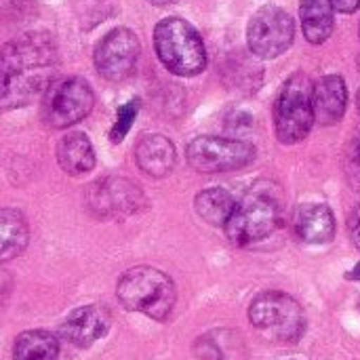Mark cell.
Returning <instances> with one entry per match:
<instances>
[{
  "mask_svg": "<svg viewBox=\"0 0 360 360\" xmlns=\"http://www.w3.org/2000/svg\"><path fill=\"white\" fill-rule=\"evenodd\" d=\"M154 46L162 65L177 76H196L207 65L200 34L184 19H162L154 30Z\"/></svg>",
  "mask_w": 360,
  "mask_h": 360,
  "instance_id": "3957f363",
  "label": "cell"
},
{
  "mask_svg": "<svg viewBox=\"0 0 360 360\" xmlns=\"http://www.w3.org/2000/svg\"><path fill=\"white\" fill-rule=\"evenodd\" d=\"M344 171L348 177V184L360 192V137L352 139L348 150H346V158H344Z\"/></svg>",
  "mask_w": 360,
  "mask_h": 360,
  "instance_id": "7402d4cb",
  "label": "cell"
},
{
  "mask_svg": "<svg viewBox=\"0 0 360 360\" xmlns=\"http://www.w3.org/2000/svg\"><path fill=\"white\" fill-rule=\"evenodd\" d=\"M141 190L120 177H105L86 188V207L97 217L120 219L137 213L143 207Z\"/></svg>",
  "mask_w": 360,
  "mask_h": 360,
  "instance_id": "30bf717a",
  "label": "cell"
},
{
  "mask_svg": "<svg viewBox=\"0 0 360 360\" xmlns=\"http://www.w3.org/2000/svg\"><path fill=\"white\" fill-rule=\"evenodd\" d=\"M139 169L152 177H165L175 167V148L165 135H143L135 146Z\"/></svg>",
  "mask_w": 360,
  "mask_h": 360,
  "instance_id": "9a60e30c",
  "label": "cell"
},
{
  "mask_svg": "<svg viewBox=\"0 0 360 360\" xmlns=\"http://www.w3.org/2000/svg\"><path fill=\"white\" fill-rule=\"evenodd\" d=\"M137 112H139V99H131L129 103H124V105L118 108V112H116V122H114V127H112V131H110V139H112L114 143H120V141L124 139V135L129 133L131 122L135 120Z\"/></svg>",
  "mask_w": 360,
  "mask_h": 360,
  "instance_id": "44dd1931",
  "label": "cell"
},
{
  "mask_svg": "<svg viewBox=\"0 0 360 360\" xmlns=\"http://www.w3.org/2000/svg\"><path fill=\"white\" fill-rule=\"evenodd\" d=\"M110 314L101 306H82L61 323V338L76 348H89L108 333Z\"/></svg>",
  "mask_w": 360,
  "mask_h": 360,
  "instance_id": "7c38bea8",
  "label": "cell"
},
{
  "mask_svg": "<svg viewBox=\"0 0 360 360\" xmlns=\"http://www.w3.org/2000/svg\"><path fill=\"white\" fill-rule=\"evenodd\" d=\"M137 59L139 38L127 27L108 32L95 49V68L103 78L112 82L129 78L137 65Z\"/></svg>",
  "mask_w": 360,
  "mask_h": 360,
  "instance_id": "8fae6325",
  "label": "cell"
},
{
  "mask_svg": "<svg viewBox=\"0 0 360 360\" xmlns=\"http://www.w3.org/2000/svg\"><path fill=\"white\" fill-rule=\"evenodd\" d=\"M356 103H359V112H360V91H359V95H356Z\"/></svg>",
  "mask_w": 360,
  "mask_h": 360,
  "instance_id": "4316f807",
  "label": "cell"
},
{
  "mask_svg": "<svg viewBox=\"0 0 360 360\" xmlns=\"http://www.w3.org/2000/svg\"><path fill=\"white\" fill-rule=\"evenodd\" d=\"M249 321L259 335L276 344H295L306 331L304 308L283 291H266L251 302Z\"/></svg>",
  "mask_w": 360,
  "mask_h": 360,
  "instance_id": "277c9868",
  "label": "cell"
},
{
  "mask_svg": "<svg viewBox=\"0 0 360 360\" xmlns=\"http://www.w3.org/2000/svg\"><path fill=\"white\" fill-rule=\"evenodd\" d=\"M348 230H350V238L356 245V249L360 251V205L350 213L348 217Z\"/></svg>",
  "mask_w": 360,
  "mask_h": 360,
  "instance_id": "603a6c76",
  "label": "cell"
},
{
  "mask_svg": "<svg viewBox=\"0 0 360 360\" xmlns=\"http://www.w3.org/2000/svg\"><path fill=\"white\" fill-rule=\"evenodd\" d=\"M30 230L25 217L17 209L0 211V259L8 262L27 247Z\"/></svg>",
  "mask_w": 360,
  "mask_h": 360,
  "instance_id": "ac0fdd59",
  "label": "cell"
},
{
  "mask_svg": "<svg viewBox=\"0 0 360 360\" xmlns=\"http://www.w3.org/2000/svg\"><path fill=\"white\" fill-rule=\"evenodd\" d=\"M312 91L314 86L310 84V78L306 74L291 76L281 89L274 105V127L276 137L283 143H297L310 133L316 120Z\"/></svg>",
  "mask_w": 360,
  "mask_h": 360,
  "instance_id": "5b68a950",
  "label": "cell"
},
{
  "mask_svg": "<svg viewBox=\"0 0 360 360\" xmlns=\"http://www.w3.org/2000/svg\"><path fill=\"white\" fill-rule=\"evenodd\" d=\"M148 2H152V4H156V6H167V4H175V2H179V0H148Z\"/></svg>",
  "mask_w": 360,
  "mask_h": 360,
  "instance_id": "d4e9b609",
  "label": "cell"
},
{
  "mask_svg": "<svg viewBox=\"0 0 360 360\" xmlns=\"http://www.w3.org/2000/svg\"><path fill=\"white\" fill-rule=\"evenodd\" d=\"M295 36L293 19L281 6H262L249 21L247 40L249 49L264 59H274L283 55Z\"/></svg>",
  "mask_w": 360,
  "mask_h": 360,
  "instance_id": "9c48e42d",
  "label": "cell"
},
{
  "mask_svg": "<svg viewBox=\"0 0 360 360\" xmlns=\"http://www.w3.org/2000/svg\"><path fill=\"white\" fill-rule=\"evenodd\" d=\"M116 297L131 312H141L154 321H165L175 308L177 293L169 274L150 266H139L120 276Z\"/></svg>",
  "mask_w": 360,
  "mask_h": 360,
  "instance_id": "7a4b0ae2",
  "label": "cell"
},
{
  "mask_svg": "<svg viewBox=\"0 0 360 360\" xmlns=\"http://www.w3.org/2000/svg\"><path fill=\"white\" fill-rule=\"evenodd\" d=\"M348 103V89L342 76H325L314 84L312 105L321 124H335L344 118Z\"/></svg>",
  "mask_w": 360,
  "mask_h": 360,
  "instance_id": "5bb4252c",
  "label": "cell"
},
{
  "mask_svg": "<svg viewBox=\"0 0 360 360\" xmlns=\"http://www.w3.org/2000/svg\"><path fill=\"white\" fill-rule=\"evenodd\" d=\"M350 278H356V281H360V264L350 272Z\"/></svg>",
  "mask_w": 360,
  "mask_h": 360,
  "instance_id": "484cf974",
  "label": "cell"
},
{
  "mask_svg": "<svg viewBox=\"0 0 360 360\" xmlns=\"http://www.w3.org/2000/svg\"><path fill=\"white\" fill-rule=\"evenodd\" d=\"M333 2L331 0H302L300 15L304 36L312 44H323L333 32Z\"/></svg>",
  "mask_w": 360,
  "mask_h": 360,
  "instance_id": "e0dca14e",
  "label": "cell"
},
{
  "mask_svg": "<svg viewBox=\"0 0 360 360\" xmlns=\"http://www.w3.org/2000/svg\"><path fill=\"white\" fill-rule=\"evenodd\" d=\"M196 213L211 226H224L230 221L234 209H236V200L234 196L224 190V188H209V190H202L198 196H196Z\"/></svg>",
  "mask_w": 360,
  "mask_h": 360,
  "instance_id": "d6986e66",
  "label": "cell"
},
{
  "mask_svg": "<svg viewBox=\"0 0 360 360\" xmlns=\"http://www.w3.org/2000/svg\"><path fill=\"white\" fill-rule=\"evenodd\" d=\"M335 11L340 13H354L360 6V0H331Z\"/></svg>",
  "mask_w": 360,
  "mask_h": 360,
  "instance_id": "cb8c5ba5",
  "label": "cell"
},
{
  "mask_svg": "<svg viewBox=\"0 0 360 360\" xmlns=\"http://www.w3.org/2000/svg\"><path fill=\"white\" fill-rule=\"evenodd\" d=\"M59 167L70 175L89 173L95 167V152L84 133H68L57 143Z\"/></svg>",
  "mask_w": 360,
  "mask_h": 360,
  "instance_id": "2e32d148",
  "label": "cell"
},
{
  "mask_svg": "<svg viewBox=\"0 0 360 360\" xmlns=\"http://www.w3.org/2000/svg\"><path fill=\"white\" fill-rule=\"evenodd\" d=\"M293 230L308 245H325L335 236V217L327 205L308 202L297 207L293 215Z\"/></svg>",
  "mask_w": 360,
  "mask_h": 360,
  "instance_id": "4fadbf2b",
  "label": "cell"
},
{
  "mask_svg": "<svg viewBox=\"0 0 360 360\" xmlns=\"http://www.w3.org/2000/svg\"><path fill=\"white\" fill-rule=\"evenodd\" d=\"M186 156L198 173H228L251 165L255 160V148L240 139L196 137L190 141Z\"/></svg>",
  "mask_w": 360,
  "mask_h": 360,
  "instance_id": "52a82bcc",
  "label": "cell"
},
{
  "mask_svg": "<svg viewBox=\"0 0 360 360\" xmlns=\"http://www.w3.org/2000/svg\"><path fill=\"white\" fill-rule=\"evenodd\" d=\"M93 91L82 78H65L46 89L42 116L55 129L80 122L93 110Z\"/></svg>",
  "mask_w": 360,
  "mask_h": 360,
  "instance_id": "ba28073f",
  "label": "cell"
},
{
  "mask_svg": "<svg viewBox=\"0 0 360 360\" xmlns=\"http://www.w3.org/2000/svg\"><path fill=\"white\" fill-rule=\"evenodd\" d=\"M59 344L55 335L42 329L25 331L15 340L13 360H57Z\"/></svg>",
  "mask_w": 360,
  "mask_h": 360,
  "instance_id": "ffe728a7",
  "label": "cell"
},
{
  "mask_svg": "<svg viewBox=\"0 0 360 360\" xmlns=\"http://www.w3.org/2000/svg\"><path fill=\"white\" fill-rule=\"evenodd\" d=\"M55 44L46 34H27L2 51V105L19 108L36 93L51 86Z\"/></svg>",
  "mask_w": 360,
  "mask_h": 360,
  "instance_id": "6da1fadb",
  "label": "cell"
},
{
  "mask_svg": "<svg viewBox=\"0 0 360 360\" xmlns=\"http://www.w3.org/2000/svg\"><path fill=\"white\" fill-rule=\"evenodd\" d=\"M281 221V209L278 205L264 194L247 196L240 200L226 224V234L232 245L247 247L253 243H259L274 234Z\"/></svg>",
  "mask_w": 360,
  "mask_h": 360,
  "instance_id": "8992f818",
  "label": "cell"
}]
</instances>
